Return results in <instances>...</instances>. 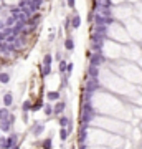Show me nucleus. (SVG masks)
Listing matches in <instances>:
<instances>
[{"mask_svg": "<svg viewBox=\"0 0 142 149\" xmlns=\"http://www.w3.org/2000/svg\"><path fill=\"white\" fill-rule=\"evenodd\" d=\"M0 81H2V83H7L8 81V74H0Z\"/></svg>", "mask_w": 142, "mask_h": 149, "instance_id": "f257e3e1", "label": "nucleus"}, {"mask_svg": "<svg viewBox=\"0 0 142 149\" xmlns=\"http://www.w3.org/2000/svg\"><path fill=\"white\" fill-rule=\"evenodd\" d=\"M3 101H5V104H7V106H8V104L12 103V96H10V95H7V96L3 98Z\"/></svg>", "mask_w": 142, "mask_h": 149, "instance_id": "f03ea898", "label": "nucleus"}, {"mask_svg": "<svg viewBox=\"0 0 142 149\" xmlns=\"http://www.w3.org/2000/svg\"><path fill=\"white\" fill-rule=\"evenodd\" d=\"M7 118V109H2L0 111V119H5Z\"/></svg>", "mask_w": 142, "mask_h": 149, "instance_id": "7ed1b4c3", "label": "nucleus"}, {"mask_svg": "<svg viewBox=\"0 0 142 149\" xmlns=\"http://www.w3.org/2000/svg\"><path fill=\"white\" fill-rule=\"evenodd\" d=\"M63 109H65V104H63V103H60L58 106H56V111H58V113H61Z\"/></svg>", "mask_w": 142, "mask_h": 149, "instance_id": "20e7f679", "label": "nucleus"}, {"mask_svg": "<svg viewBox=\"0 0 142 149\" xmlns=\"http://www.w3.org/2000/svg\"><path fill=\"white\" fill-rule=\"evenodd\" d=\"M60 123H61V126H66V124H68V119H66V118H61Z\"/></svg>", "mask_w": 142, "mask_h": 149, "instance_id": "39448f33", "label": "nucleus"}, {"mask_svg": "<svg viewBox=\"0 0 142 149\" xmlns=\"http://www.w3.org/2000/svg\"><path fill=\"white\" fill-rule=\"evenodd\" d=\"M50 144H51V141H50V139H46V141H45V144H43V146H45L46 149H50V147H51Z\"/></svg>", "mask_w": 142, "mask_h": 149, "instance_id": "423d86ee", "label": "nucleus"}, {"mask_svg": "<svg viewBox=\"0 0 142 149\" xmlns=\"http://www.w3.org/2000/svg\"><path fill=\"white\" fill-rule=\"evenodd\" d=\"M56 98H58L56 93H50V99H56Z\"/></svg>", "mask_w": 142, "mask_h": 149, "instance_id": "0eeeda50", "label": "nucleus"}, {"mask_svg": "<svg viewBox=\"0 0 142 149\" xmlns=\"http://www.w3.org/2000/svg\"><path fill=\"white\" fill-rule=\"evenodd\" d=\"M66 136H68V133L65 131V129H61V138H63V139H65V138H66Z\"/></svg>", "mask_w": 142, "mask_h": 149, "instance_id": "6e6552de", "label": "nucleus"}, {"mask_svg": "<svg viewBox=\"0 0 142 149\" xmlns=\"http://www.w3.org/2000/svg\"><path fill=\"white\" fill-rule=\"evenodd\" d=\"M30 108H32V106H30V103H25V104H23V109H25V111L30 109Z\"/></svg>", "mask_w": 142, "mask_h": 149, "instance_id": "1a4fd4ad", "label": "nucleus"}]
</instances>
